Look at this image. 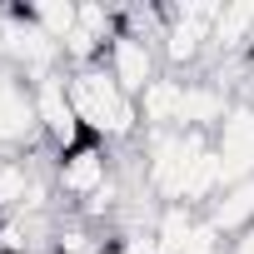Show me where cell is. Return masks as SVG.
Returning a JSON list of instances; mask_svg holds the SVG:
<instances>
[{"mask_svg":"<svg viewBox=\"0 0 254 254\" xmlns=\"http://www.w3.org/2000/svg\"><path fill=\"white\" fill-rule=\"evenodd\" d=\"M70 100H75V115L80 125L105 140L110 150L115 145H135L145 140V120H140V100L125 95L105 65H90V70H70Z\"/></svg>","mask_w":254,"mask_h":254,"instance_id":"cell-1","label":"cell"},{"mask_svg":"<svg viewBox=\"0 0 254 254\" xmlns=\"http://www.w3.org/2000/svg\"><path fill=\"white\" fill-rule=\"evenodd\" d=\"M214 20H219V5L214 0H185V5H165V40H160V60L170 75L180 70H194L209 60V45H214Z\"/></svg>","mask_w":254,"mask_h":254,"instance_id":"cell-2","label":"cell"},{"mask_svg":"<svg viewBox=\"0 0 254 254\" xmlns=\"http://www.w3.org/2000/svg\"><path fill=\"white\" fill-rule=\"evenodd\" d=\"M50 180H55V194H65V199L80 209V204H90L100 190L115 185V155H110L105 140H85V145L55 155V175H50Z\"/></svg>","mask_w":254,"mask_h":254,"instance_id":"cell-3","label":"cell"},{"mask_svg":"<svg viewBox=\"0 0 254 254\" xmlns=\"http://www.w3.org/2000/svg\"><path fill=\"white\" fill-rule=\"evenodd\" d=\"M40 145H45V135H40L30 80L0 65V155H30Z\"/></svg>","mask_w":254,"mask_h":254,"instance_id":"cell-4","label":"cell"},{"mask_svg":"<svg viewBox=\"0 0 254 254\" xmlns=\"http://www.w3.org/2000/svg\"><path fill=\"white\" fill-rule=\"evenodd\" d=\"M30 90H35V115H40V135H45L50 155H65V150L95 140L85 125H80V115H75V100H70V70L45 75V80L30 85Z\"/></svg>","mask_w":254,"mask_h":254,"instance_id":"cell-5","label":"cell"},{"mask_svg":"<svg viewBox=\"0 0 254 254\" xmlns=\"http://www.w3.org/2000/svg\"><path fill=\"white\" fill-rule=\"evenodd\" d=\"M105 70H110V80L125 90V95H145L160 75H165V60H160V45H150V40H140V35H115L110 40V50H105Z\"/></svg>","mask_w":254,"mask_h":254,"instance_id":"cell-6","label":"cell"},{"mask_svg":"<svg viewBox=\"0 0 254 254\" xmlns=\"http://www.w3.org/2000/svg\"><path fill=\"white\" fill-rule=\"evenodd\" d=\"M214 160H219L224 185L254 175V100H234L229 105L224 125L214 130Z\"/></svg>","mask_w":254,"mask_h":254,"instance_id":"cell-7","label":"cell"},{"mask_svg":"<svg viewBox=\"0 0 254 254\" xmlns=\"http://www.w3.org/2000/svg\"><path fill=\"white\" fill-rule=\"evenodd\" d=\"M204 219L219 229V239H224V244H229V239H239L244 229H254V175H249V180L224 185V190L214 194V204L204 209Z\"/></svg>","mask_w":254,"mask_h":254,"instance_id":"cell-8","label":"cell"},{"mask_svg":"<svg viewBox=\"0 0 254 254\" xmlns=\"http://www.w3.org/2000/svg\"><path fill=\"white\" fill-rule=\"evenodd\" d=\"M25 10H30V20H35L55 45H65L70 30H75V20H80V5H75V0H35V5H25Z\"/></svg>","mask_w":254,"mask_h":254,"instance_id":"cell-9","label":"cell"},{"mask_svg":"<svg viewBox=\"0 0 254 254\" xmlns=\"http://www.w3.org/2000/svg\"><path fill=\"white\" fill-rule=\"evenodd\" d=\"M100 254H120V249H115V234H110V239H105V249H100Z\"/></svg>","mask_w":254,"mask_h":254,"instance_id":"cell-10","label":"cell"}]
</instances>
